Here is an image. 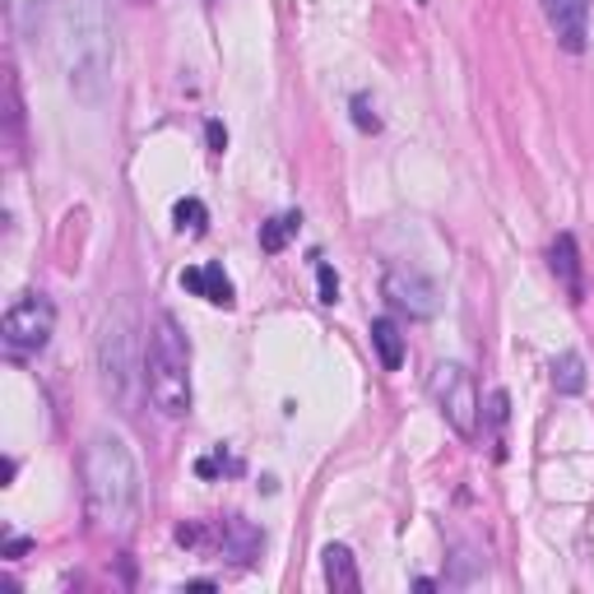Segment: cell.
<instances>
[{
    "mask_svg": "<svg viewBox=\"0 0 594 594\" xmlns=\"http://www.w3.org/2000/svg\"><path fill=\"white\" fill-rule=\"evenodd\" d=\"M84 506L93 529L126 539L140 525L145 511V479L130 442L122 432H93L84 446Z\"/></svg>",
    "mask_w": 594,
    "mask_h": 594,
    "instance_id": "1",
    "label": "cell"
},
{
    "mask_svg": "<svg viewBox=\"0 0 594 594\" xmlns=\"http://www.w3.org/2000/svg\"><path fill=\"white\" fill-rule=\"evenodd\" d=\"M56 56H61L66 89L79 103L89 107L103 103L116 70V33L107 0H61V10H56Z\"/></svg>",
    "mask_w": 594,
    "mask_h": 594,
    "instance_id": "2",
    "label": "cell"
},
{
    "mask_svg": "<svg viewBox=\"0 0 594 594\" xmlns=\"http://www.w3.org/2000/svg\"><path fill=\"white\" fill-rule=\"evenodd\" d=\"M98 386H103L107 404L130 413L135 404V381H145L140 372V311H135L130 297H116L107 307L103 325H98Z\"/></svg>",
    "mask_w": 594,
    "mask_h": 594,
    "instance_id": "3",
    "label": "cell"
},
{
    "mask_svg": "<svg viewBox=\"0 0 594 594\" xmlns=\"http://www.w3.org/2000/svg\"><path fill=\"white\" fill-rule=\"evenodd\" d=\"M145 390H149V400L163 419H182V413H191V349H186V334H182V325H176V316H168V311H158L153 330H149Z\"/></svg>",
    "mask_w": 594,
    "mask_h": 594,
    "instance_id": "4",
    "label": "cell"
},
{
    "mask_svg": "<svg viewBox=\"0 0 594 594\" xmlns=\"http://www.w3.org/2000/svg\"><path fill=\"white\" fill-rule=\"evenodd\" d=\"M427 390H432V400H437L442 419L460 432V437H469V442L479 437L483 409H479V386H473L469 367H460V363H432Z\"/></svg>",
    "mask_w": 594,
    "mask_h": 594,
    "instance_id": "5",
    "label": "cell"
},
{
    "mask_svg": "<svg viewBox=\"0 0 594 594\" xmlns=\"http://www.w3.org/2000/svg\"><path fill=\"white\" fill-rule=\"evenodd\" d=\"M0 334H5L10 353H43L56 334V307L47 293H24L14 297V307L0 321Z\"/></svg>",
    "mask_w": 594,
    "mask_h": 594,
    "instance_id": "6",
    "label": "cell"
},
{
    "mask_svg": "<svg viewBox=\"0 0 594 594\" xmlns=\"http://www.w3.org/2000/svg\"><path fill=\"white\" fill-rule=\"evenodd\" d=\"M381 293L395 311H404L409 321H427V316H437V284L427 279V274L409 270V265H390L386 279H381Z\"/></svg>",
    "mask_w": 594,
    "mask_h": 594,
    "instance_id": "7",
    "label": "cell"
},
{
    "mask_svg": "<svg viewBox=\"0 0 594 594\" xmlns=\"http://www.w3.org/2000/svg\"><path fill=\"white\" fill-rule=\"evenodd\" d=\"M544 5V19H548V28L552 37H558V47L562 52H585L590 43V0H539Z\"/></svg>",
    "mask_w": 594,
    "mask_h": 594,
    "instance_id": "8",
    "label": "cell"
},
{
    "mask_svg": "<svg viewBox=\"0 0 594 594\" xmlns=\"http://www.w3.org/2000/svg\"><path fill=\"white\" fill-rule=\"evenodd\" d=\"M548 265H552V274H558V284H562V293H567V302H571V307H581V302H585V270H581L576 237H571V232H558V237H552Z\"/></svg>",
    "mask_w": 594,
    "mask_h": 594,
    "instance_id": "9",
    "label": "cell"
},
{
    "mask_svg": "<svg viewBox=\"0 0 594 594\" xmlns=\"http://www.w3.org/2000/svg\"><path fill=\"white\" fill-rule=\"evenodd\" d=\"M182 288H191L195 297H205V302H214V307H232L237 302V293H232V279L224 274V265H191V270H182Z\"/></svg>",
    "mask_w": 594,
    "mask_h": 594,
    "instance_id": "10",
    "label": "cell"
},
{
    "mask_svg": "<svg viewBox=\"0 0 594 594\" xmlns=\"http://www.w3.org/2000/svg\"><path fill=\"white\" fill-rule=\"evenodd\" d=\"M219 539H224V548L232 552L237 562H251L255 552H261L265 534H261V529H251L242 516H228V521H224V529H219Z\"/></svg>",
    "mask_w": 594,
    "mask_h": 594,
    "instance_id": "11",
    "label": "cell"
},
{
    "mask_svg": "<svg viewBox=\"0 0 594 594\" xmlns=\"http://www.w3.org/2000/svg\"><path fill=\"white\" fill-rule=\"evenodd\" d=\"M372 344H376V353H381L386 372L404 367V334H400V325H395L390 316H376V321H372Z\"/></svg>",
    "mask_w": 594,
    "mask_h": 594,
    "instance_id": "12",
    "label": "cell"
},
{
    "mask_svg": "<svg viewBox=\"0 0 594 594\" xmlns=\"http://www.w3.org/2000/svg\"><path fill=\"white\" fill-rule=\"evenodd\" d=\"M321 558H325V581H330V590H340V594L358 590V567H353V552H349L344 544H330Z\"/></svg>",
    "mask_w": 594,
    "mask_h": 594,
    "instance_id": "13",
    "label": "cell"
},
{
    "mask_svg": "<svg viewBox=\"0 0 594 594\" xmlns=\"http://www.w3.org/2000/svg\"><path fill=\"white\" fill-rule=\"evenodd\" d=\"M552 386H558V395H581L585 390V358L581 353H562V358L552 363Z\"/></svg>",
    "mask_w": 594,
    "mask_h": 594,
    "instance_id": "14",
    "label": "cell"
},
{
    "mask_svg": "<svg viewBox=\"0 0 594 594\" xmlns=\"http://www.w3.org/2000/svg\"><path fill=\"white\" fill-rule=\"evenodd\" d=\"M297 228H302V219L297 214H274L270 224H261V251H284L288 247V237H297Z\"/></svg>",
    "mask_w": 594,
    "mask_h": 594,
    "instance_id": "15",
    "label": "cell"
},
{
    "mask_svg": "<svg viewBox=\"0 0 594 594\" xmlns=\"http://www.w3.org/2000/svg\"><path fill=\"white\" fill-rule=\"evenodd\" d=\"M172 219H176V228H191V232H205V224H209V209L195 201V195H186V201H176V209H172Z\"/></svg>",
    "mask_w": 594,
    "mask_h": 594,
    "instance_id": "16",
    "label": "cell"
},
{
    "mask_svg": "<svg viewBox=\"0 0 594 594\" xmlns=\"http://www.w3.org/2000/svg\"><path fill=\"white\" fill-rule=\"evenodd\" d=\"M43 5H47V0H10L14 24L24 28V33H37V19H43Z\"/></svg>",
    "mask_w": 594,
    "mask_h": 594,
    "instance_id": "17",
    "label": "cell"
},
{
    "mask_svg": "<svg viewBox=\"0 0 594 594\" xmlns=\"http://www.w3.org/2000/svg\"><path fill=\"white\" fill-rule=\"evenodd\" d=\"M353 126L358 130H381V116H376L367 93H353Z\"/></svg>",
    "mask_w": 594,
    "mask_h": 594,
    "instance_id": "18",
    "label": "cell"
},
{
    "mask_svg": "<svg viewBox=\"0 0 594 594\" xmlns=\"http://www.w3.org/2000/svg\"><path fill=\"white\" fill-rule=\"evenodd\" d=\"M316 279H321V302L325 307L340 302V274H334L330 265H316Z\"/></svg>",
    "mask_w": 594,
    "mask_h": 594,
    "instance_id": "19",
    "label": "cell"
},
{
    "mask_svg": "<svg viewBox=\"0 0 594 594\" xmlns=\"http://www.w3.org/2000/svg\"><path fill=\"white\" fill-rule=\"evenodd\" d=\"M209 145H214V153H224V145H228V130L219 122H209Z\"/></svg>",
    "mask_w": 594,
    "mask_h": 594,
    "instance_id": "20",
    "label": "cell"
},
{
    "mask_svg": "<svg viewBox=\"0 0 594 594\" xmlns=\"http://www.w3.org/2000/svg\"><path fill=\"white\" fill-rule=\"evenodd\" d=\"M5 552H10V558H19V552H28V539H10V548H5Z\"/></svg>",
    "mask_w": 594,
    "mask_h": 594,
    "instance_id": "21",
    "label": "cell"
}]
</instances>
